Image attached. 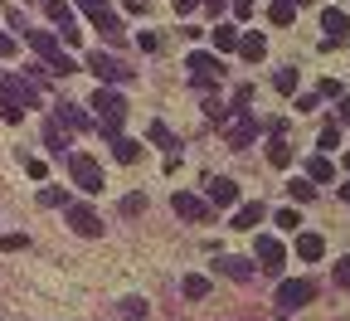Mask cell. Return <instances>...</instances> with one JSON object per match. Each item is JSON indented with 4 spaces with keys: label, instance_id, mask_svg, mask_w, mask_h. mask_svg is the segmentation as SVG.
I'll return each mask as SVG.
<instances>
[{
    "label": "cell",
    "instance_id": "7c38bea8",
    "mask_svg": "<svg viewBox=\"0 0 350 321\" xmlns=\"http://www.w3.org/2000/svg\"><path fill=\"white\" fill-rule=\"evenodd\" d=\"M204 200H209L214 209H229V205L239 200V185H234L229 175H209V180H204Z\"/></svg>",
    "mask_w": 350,
    "mask_h": 321
},
{
    "label": "cell",
    "instance_id": "ba28073f",
    "mask_svg": "<svg viewBox=\"0 0 350 321\" xmlns=\"http://www.w3.org/2000/svg\"><path fill=\"white\" fill-rule=\"evenodd\" d=\"M64 209H68V229H73V234H83V239H98V234H103V219H98L93 205H73V200H68Z\"/></svg>",
    "mask_w": 350,
    "mask_h": 321
},
{
    "label": "cell",
    "instance_id": "e0dca14e",
    "mask_svg": "<svg viewBox=\"0 0 350 321\" xmlns=\"http://www.w3.org/2000/svg\"><path fill=\"white\" fill-rule=\"evenodd\" d=\"M219 272H224V278H234V283H253V258H219Z\"/></svg>",
    "mask_w": 350,
    "mask_h": 321
},
{
    "label": "cell",
    "instance_id": "2e32d148",
    "mask_svg": "<svg viewBox=\"0 0 350 321\" xmlns=\"http://www.w3.org/2000/svg\"><path fill=\"white\" fill-rule=\"evenodd\" d=\"M185 68H190V73H209V78H219V73H224V59L209 54V49H195V54L185 59Z\"/></svg>",
    "mask_w": 350,
    "mask_h": 321
},
{
    "label": "cell",
    "instance_id": "836d02e7",
    "mask_svg": "<svg viewBox=\"0 0 350 321\" xmlns=\"http://www.w3.org/2000/svg\"><path fill=\"white\" fill-rule=\"evenodd\" d=\"M317 146H321V151H336V146H340V127H326V131L317 136Z\"/></svg>",
    "mask_w": 350,
    "mask_h": 321
},
{
    "label": "cell",
    "instance_id": "3957f363",
    "mask_svg": "<svg viewBox=\"0 0 350 321\" xmlns=\"http://www.w3.org/2000/svg\"><path fill=\"white\" fill-rule=\"evenodd\" d=\"M25 39H29V49H34V54L44 59V68H49L54 78H68V73H78V64H73V59H68V54L59 49V39H54L49 29H29Z\"/></svg>",
    "mask_w": 350,
    "mask_h": 321
},
{
    "label": "cell",
    "instance_id": "f907efd6",
    "mask_svg": "<svg viewBox=\"0 0 350 321\" xmlns=\"http://www.w3.org/2000/svg\"><path fill=\"white\" fill-rule=\"evenodd\" d=\"M345 170H350V156H345Z\"/></svg>",
    "mask_w": 350,
    "mask_h": 321
},
{
    "label": "cell",
    "instance_id": "7dc6e473",
    "mask_svg": "<svg viewBox=\"0 0 350 321\" xmlns=\"http://www.w3.org/2000/svg\"><path fill=\"white\" fill-rule=\"evenodd\" d=\"M336 195H340V200H345V205H350V180H345V185H340V190H336Z\"/></svg>",
    "mask_w": 350,
    "mask_h": 321
},
{
    "label": "cell",
    "instance_id": "484cf974",
    "mask_svg": "<svg viewBox=\"0 0 350 321\" xmlns=\"http://www.w3.org/2000/svg\"><path fill=\"white\" fill-rule=\"evenodd\" d=\"M180 292H185L190 302H204V297H209V278H200V272H190V278L180 283Z\"/></svg>",
    "mask_w": 350,
    "mask_h": 321
},
{
    "label": "cell",
    "instance_id": "52a82bcc",
    "mask_svg": "<svg viewBox=\"0 0 350 321\" xmlns=\"http://www.w3.org/2000/svg\"><path fill=\"white\" fill-rule=\"evenodd\" d=\"M170 205H175V214L190 219V224H209V219H214V205H209V200H200V195H190V190H175V195H170Z\"/></svg>",
    "mask_w": 350,
    "mask_h": 321
},
{
    "label": "cell",
    "instance_id": "60d3db41",
    "mask_svg": "<svg viewBox=\"0 0 350 321\" xmlns=\"http://www.w3.org/2000/svg\"><path fill=\"white\" fill-rule=\"evenodd\" d=\"M229 5H234V15H239V20H248V15H253V0H229Z\"/></svg>",
    "mask_w": 350,
    "mask_h": 321
},
{
    "label": "cell",
    "instance_id": "44dd1931",
    "mask_svg": "<svg viewBox=\"0 0 350 321\" xmlns=\"http://www.w3.org/2000/svg\"><path fill=\"white\" fill-rule=\"evenodd\" d=\"M239 54H243L248 64H258L262 54H268V39H262V34H239Z\"/></svg>",
    "mask_w": 350,
    "mask_h": 321
},
{
    "label": "cell",
    "instance_id": "8992f818",
    "mask_svg": "<svg viewBox=\"0 0 350 321\" xmlns=\"http://www.w3.org/2000/svg\"><path fill=\"white\" fill-rule=\"evenodd\" d=\"M88 73H98V83H107V88H117V83H126V78H131V68H126L122 59L103 54V49L88 54Z\"/></svg>",
    "mask_w": 350,
    "mask_h": 321
},
{
    "label": "cell",
    "instance_id": "4fadbf2b",
    "mask_svg": "<svg viewBox=\"0 0 350 321\" xmlns=\"http://www.w3.org/2000/svg\"><path fill=\"white\" fill-rule=\"evenodd\" d=\"M253 253H258V263H262V272H278V268L287 263V253H282V244H278V239H268V234H258V239H253Z\"/></svg>",
    "mask_w": 350,
    "mask_h": 321
},
{
    "label": "cell",
    "instance_id": "30bf717a",
    "mask_svg": "<svg viewBox=\"0 0 350 321\" xmlns=\"http://www.w3.org/2000/svg\"><path fill=\"white\" fill-rule=\"evenodd\" d=\"M321 29H326L321 49H345V39H350V20H345V10H321Z\"/></svg>",
    "mask_w": 350,
    "mask_h": 321
},
{
    "label": "cell",
    "instance_id": "bcb514c9",
    "mask_svg": "<svg viewBox=\"0 0 350 321\" xmlns=\"http://www.w3.org/2000/svg\"><path fill=\"white\" fill-rule=\"evenodd\" d=\"M126 10L131 15H146V0H126Z\"/></svg>",
    "mask_w": 350,
    "mask_h": 321
},
{
    "label": "cell",
    "instance_id": "f546056e",
    "mask_svg": "<svg viewBox=\"0 0 350 321\" xmlns=\"http://www.w3.org/2000/svg\"><path fill=\"white\" fill-rule=\"evenodd\" d=\"M273 83H278V93H297V83H301V73H297V68H282V73H278Z\"/></svg>",
    "mask_w": 350,
    "mask_h": 321
},
{
    "label": "cell",
    "instance_id": "6da1fadb",
    "mask_svg": "<svg viewBox=\"0 0 350 321\" xmlns=\"http://www.w3.org/2000/svg\"><path fill=\"white\" fill-rule=\"evenodd\" d=\"M29 107H39V88L25 73H5V78H0V122L15 127Z\"/></svg>",
    "mask_w": 350,
    "mask_h": 321
},
{
    "label": "cell",
    "instance_id": "5bb4252c",
    "mask_svg": "<svg viewBox=\"0 0 350 321\" xmlns=\"http://www.w3.org/2000/svg\"><path fill=\"white\" fill-rule=\"evenodd\" d=\"M54 122H59V127H68V131H93V127H98V122L88 117L78 103H59V117H54Z\"/></svg>",
    "mask_w": 350,
    "mask_h": 321
},
{
    "label": "cell",
    "instance_id": "c3c4849f",
    "mask_svg": "<svg viewBox=\"0 0 350 321\" xmlns=\"http://www.w3.org/2000/svg\"><path fill=\"white\" fill-rule=\"evenodd\" d=\"M340 122H350V98H345V103H340Z\"/></svg>",
    "mask_w": 350,
    "mask_h": 321
},
{
    "label": "cell",
    "instance_id": "681fc988",
    "mask_svg": "<svg viewBox=\"0 0 350 321\" xmlns=\"http://www.w3.org/2000/svg\"><path fill=\"white\" fill-rule=\"evenodd\" d=\"M292 5H297V10H301V5H312V0H292Z\"/></svg>",
    "mask_w": 350,
    "mask_h": 321
},
{
    "label": "cell",
    "instance_id": "277c9868",
    "mask_svg": "<svg viewBox=\"0 0 350 321\" xmlns=\"http://www.w3.org/2000/svg\"><path fill=\"white\" fill-rule=\"evenodd\" d=\"M68 175H73V185L83 195H98L103 190V166L88 156V151H68Z\"/></svg>",
    "mask_w": 350,
    "mask_h": 321
},
{
    "label": "cell",
    "instance_id": "ffe728a7",
    "mask_svg": "<svg viewBox=\"0 0 350 321\" xmlns=\"http://www.w3.org/2000/svg\"><path fill=\"white\" fill-rule=\"evenodd\" d=\"M44 146H49L54 156H64V151H68V127H59V122H44Z\"/></svg>",
    "mask_w": 350,
    "mask_h": 321
},
{
    "label": "cell",
    "instance_id": "e575fe53",
    "mask_svg": "<svg viewBox=\"0 0 350 321\" xmlns=\"http://www.w3.org/2000/svg\"><path fill=\"white\" fill-rule=\"evenodd\" d=\"M29 244V234H5V239H0V253H20Z\"/></svg>",
    "mask_w": 350,
    "mask_h": 321
},
{
    "label": "cell",
    "instance_id": "d4e9b609",
    "mask_svg": "<svg viewBox=\"0 0 350 321\" xmlns=\"http://www.w3.org/2000/svg\"><path fill=\"white\" fill-rule=\"evenodd\" d=\"M287 195H292L297 205H312V200H317V185H312V180H306V175H297L292 185H287Z\"/></svg>",
    "mask_w": 350,
    "mask_h": 321
},
{
    "label": "cell",
    "instance_id": "d6986e66",
    "mask_svg": "<svg viewBox=\"0 0 350 321\" xmlns=\"http://www.w3.org/2000/svg\"><path fill=\"white\" fill-rule=\"evenodd\" d=\"M262 219H268V209H262L258 200H253V205H239V209H234V229H258Z\"/></svg>",
    "mask_w": 350,
    "mask_h": 321
},
{
    "label": "cell",
    "instance_id": "f1b7e54d",
    "mask_svg": "<svg viewBox=\"0 0 350 321\" xmlns=\"http://www.w3.org/2000/svg\"><path fill=\"white\" fill-rule=\"evenodd\" d=\"M268 15H273V25H292L297 20V5H292V0H273Z\"/></svg>",
    "mask_w": 350,
    "mask_h": 321
},
{
    "label": "cell",
    "instance_id": "5b68a950",
    "mask_svg": "<svg viewBox=\"0 0 350 321\" xmlns=\"http://www.w3.org/2000/svg\"><path fill=\"white\" fill-rule=\"evenodd\" d=\"M258 131H262V122H258L253 112H239V117H229V127H224V142H229V151H243V146L258 142Z\"/></svg>",
    "mask_w": 350,
    "mask_h": 321
},
{
    "label": "cell",
    "instance_id": "ac0fdd59",
    "mask_svg": "<svg viewBox=\"0 0 350 321\" xmlns=\"http://www.w3.org/2000/svg\"><path fill=\"white\" fill-rule=\"evenodd\" d=\"M321 253H326V239H321V234H312V229L297 234V258H301V263H317Z\"/></svg>",
    "mask_w": 350,
    "mask_h": 321
},
{
    "label": "cell",
    "instance_id": "ee69618b",
    "mask_svg": "<svg viewBox=\"0 0 350 321\" xmlns=\"http://www.w3.org/2000/svg\"><path fill=\"white\" fill-rule=\"evenodd\" d=\"M190 10H200V0H175V15H190Z\"/></svg>",
    "mask_w": 350,
    "mask_h": 321
},
{
    "label": "cell",
    "instance_id": "74e56055",
    "mask_svg": "<svg viewBox=\"0 0 350 321\" xmlns=\"http://www.w3.org/2000/svg\"><path fill=\"white\" fill-rule=\"evenodd\" d=\"M278 229H301V219H297V209H278Z\"/></svg>",
    "mask_w": 350,
    "mask_h": 321
},
{
    "label": "cell",
    "instance_id": "f35d334b",
    "mask_svg": "<svg viewBox=\"0 0 350 321\" xmlns=\"http://www.w3.org/2000/svg\"><path fill=\"white\" fill-rule=\"evenodd\" d=\"M122 209H126V214H142V209H146V200H142V195H126V200H122Z\"/></svg>",
    "mask_w": 350,
    "mask_h": 321
},
{
    "label": "cell",
    "instance_id": "f6af8a7d",
    "mask_svg": "<svg viewBox=\"0 0 350 321\" xmlns=\"http://www.w3.org/2000/svg\"><path fill=\"white\" fill-rule=\"evenodd\" d=\"M200 5H204L209 15H219V10H224V5H229V0H200Z\"/></svg>",
    "mask_w": 350,
    "mask_h": 321
},
{
    "label": "cell",
    "instance_id": "cb8c5ba5",
    "mask_svg": "<svg viewBox=\"0 0 350 321\" xmlns=\"http://www.w3.org/2000/svg\"><path fill=\"white\" fill-rule=\"evenodd\" d=\"M214 49H219V54L239 49V29H234V25H214Z\"/></svg>",
    "mask_w": 350,
    "mask_h": 321
},
{
    "label": "cell",
    "instance_id": "7bdbcfd3",
    "mask_svg": "<svg viewBox=\"0 0 350 321\" xmlns=\"http://www.w3.org/2000/svg\"><path fill=\"white\" fill-rule=\"evenodd\" d=\"M25 78H29V83H44V78H49V68H39V64H29V68H25Z\"/></svg>",
    "mask_w": 350,
    "mask_h": 321
},
{
    "label": "cell",
    "instance_id": "b9f144b4",
    "mask_svg": "<svg viewBox=\"0 0 350 321\" xmlns=\"http://www.w3.org/2000/svg\"><path fill=\"white\" fill-rule=\"evenodd\" d=\"M137 44H142L146 54H156V49H161V39H156V34H137Z\"/></svg>",
    "mask_w": 350,
    "mask_h": 321
},
{
    "label": "cell",
    "instance_id": "7a4b0ae2",
    "mask_svg": "<svg viewBox=\"0 0 350 321\" xmlns=\"http://www.w3.org/2000/svg\"><path fill=\"white\" fill-rule=\"evenodd\" d=\"M93 112H98V136H107V142H112V136H122V122H126V98L117 93V88H98V93H93Z\"/></svg>",
    "mask_w": 350,
    "mask_h": 321
},
{
    "label": "cell",
    "instance_id": "1f68e13d",
    "mask_svg": "<svg viewBox=\"0 0 350 321\" xmlns=\"http://www.w3.org/2000/svg\"><path fill=\"white\" fill-rule=\"evenodd\" d=\"M78 10H83L88 20H103V15H112V10H107V0H78Z\"/></svg>",
    "mask_w": 350,
    "mask_h": 321
},
{
    "label": "cell",
    "instance_id": "4316f807",
    "mask_svg": "<svg viewBox=\"0 0 350 321\" xmlns=\"http://www.w3.org/2000/svg\"><path fill=\"white\" fill-rule=\"evenodd\" d=\"M306 180H312V185H326V180H331V161L312 156V161H306Z\"/></svg>",
    "mask_w": 350,
    "mask_h": 321
},
{
    "label": "cell",
    "instance_id": "9a60e30c",
    "mask_svg": "<svg viewBox=\"0 0 350 321\" xmlns=\"http://www.w3.org/2000/svg\"><path fill=\"white\" fill-rule=\"evenodd\" d=\"M146 136H151V142H156L161 151H170V161L180 166V136H175V131H170L165 122H151V127H146Z\"/></svg>",
    "mask_w": 350,
    "mask_h": 321
},
{
    "label": "cell",
    "instance_id": "8d00e7d4",
    "mask_svg": "<svg viewBox=\"0 0 350 321\" xmlns=\"http://www.w3.org/2000/svg\"><path fill=\"white\" fill-rule=\"evenodd\" d=\"M25 175H34V180H44V175H49V166H44V161H34V156H25Z\"/></svg>",
    "mask_w": 350,
    "mask_h": 321
},
{
    "label": "cell",
    "instance_id": "d6a6232c",
    "mask_svg": "<svg viewBox=\"0 0 350 321\" xmlns=\"http://www.w3.org/2000/svg\"><path fill=\"white\" fill-rule=\"evenodd\" d=\"M39 205L44 209H59V205H68V190H39Z\"/></svg>",
    "mask_w": 350,
    "mask_h": 321
},
{
    "label": "cell",
    "instance_id": "7402d4cb",
    "mask_svg": "<svg viewBox=\"0 0 350 321\" xmlns=\"http://www.w3.org/2000/svg\"><path fill=\"white\" fill-rule=\"evenodd\" d=\"M268 161L273 166H292V146H287V136L273 131V142H268Z\"/></svg>",
    "mask_w": 350,
    "mask_h": 321
},
{
    "label": "cell",
    "instance_id": "4dcf8cb0",
    "mask_svg": "<svg viewBox=\"0 0 350 321\" xmlns=\"http://www.w3.org/2000/svg\"><path fill=\"white\" fill-rule=\"evenodd\" d=\"M248 103H253V88H248V83H239V88H234V103H229V112L239 117V112H243Z\"/></svg>",
    "mask_w": 350,
    "mask_h": 321
},
{
    "label": "cell",
    "instance_id": "9c48e42d",
    "mask_svg": "<svg viewBox=\"0 0 350 321\" xmlns=\"http://www.w3.org/2000/svg\"><path fill=\"white\" fill-rule=\"evenodd\" d=\"M317 297V283H306V278H292V283H278V307L282 311H297Z\"/></svg>",
    "mask_w": 350,
    "mask_h": 321
},
{
    "label": "cell",
    "instance_id": "83f0119b",
    "mask_svg": "<svg viewBox=\"0 0 350 321\" xmlns=\"http://www.w3.org/2000/svg\"><path fill=\"white\" fill-rule=\"evenodd\" d=\"M229 117H234V112H229L224 103H219V98H214V103H204V122H209V127L224 131V127H229Z\"/></svg>",
    "mask_w": 350,
    "mask_h": 321
},
{
    "label": "cell",
    "instance_id": "8fae6325",
    "mask_svg": "<svg viewBox=\"0 0 350 321\" xmlns=\"http://www.w3.org/2000/svg\"><path fill=\"white\" fill-rule=\"evenodd\" d=\"M44 15H49V20L59 25L64 44H78V39H83V34L73 29V5H68V0H44Z\"/></svg>",
    "mask_w": 350,
    "mask_h": 321
},
{
    "label": "cell",
    "instance_id": "ab89813d",
    "mask_svg": "<svg viewBox=\"0 0 350 321\" xmlns=\"http://www.w3.org/2000/svg\"><path fill=\"white\" fill-rule=\"evenodd\" d=\"M10 54H15V34L0 29V59H10Z\"/></svg>",
    "mask_w": 350,
    "mask_h": 321
},
{
    "label": "cell",
    "instance_id": "d590c367",
    "mask_svg": "<svg viewBox=\"0 0 350 321\" xmlns=\"http://www.w3.org/2000/svg\"><path fill=\"white\" fill-rule=\"evenodd\" d=\"M331 278H336V287H350V258H340V263H336Z\"/></svg>",
    "mask_w": 350,
    "mask_h": 321
},
{
    "label": "cell",
    "instance_id": "603a6c76",
    "mask_svg": "<svg viewBox=\"0 0 350 321\" xmlns=\"http://www.w3.org/2000/svg\"><path fill=\"white\" fill-rule=\"evenodd\" d=\"M112 151H117V161H122V166L142 161V142H126V136H112Z\"/></svg>",
    "mask_w": 350,
    "mask_h": 321
}]
</instances>
